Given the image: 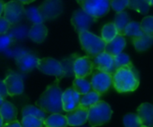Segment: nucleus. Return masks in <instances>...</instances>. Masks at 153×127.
I'll use <instances>...</instances> for the list:
<instances>
[{"mask_svg": "<svg viewBox=\"0 0 153 127\" xmlns=\"http://www.w3.org/2000/svg\"><path fill=\"white\" fill-rule=\"evenodd\" d=\"M139 85V74L132 64L118 68L113 74V86L119 93L135 91Z\"/></svg>", "mask_w": 153, "mask_h": 127, "instance_id": "1", "label": "nucleus"}, {"mask_svg": "<svg viewBox=\"0 0 153 127\" xmlns=\"http://www.w3.org/2000/svg\"><path fill=\"white\" fill-rule=\"evenodd\" d=\"M59 79L48 86L46 90L41 95L36 101V105L42 108L46 113L60 114L63 110L62 105V90L59 87Z\"/></svg>", "mask_w": 153, "mask_h": 127, "instance_id": "2", "label": "nucleus"}, {"mask_svg": "<svg viewBox=\"0 0 153 127\" xmlns=\"http://www.w3.org/2000/svg\"><path fill=\"white\" fill-rule=\"evenodd\" d=\"M79 34L81 47L88 57L94 59L99 53L105 51L106 42L102 37H98L88 31L82 32Z\"/></svg>", "mask_w": 153, "mask_h": 127, "instance_id": "3", "label": "nucleus"}, {"mask_svg": "<svg viewBox=\"0 0 153 127\" xmlns=\"http://www.w3.org/2000/svg\"><path fill=\"white\" fill-rule=\"evenodd\" d=\"M113 110L105 101H98L88 108V123L91 127L101 126L111 119Z\"/></svg>", "mask_w": 153, "mask_h": 127, "instance_id": "4", "label": "nucleus"}, {"mask_svg": "<svg viewBox=\"0 0 153 127\" xmlns=\"http://www.w3.org/2000/svg\"><path fill=\"white\" fill-rule=\"evenodd\" d=\"M80 7L95 18L105 16L111 7V0H84Z\"/></svg>", "mask_w": 153, "mask_h": 127, "instance_id": "5", "label": "nucleus"}, {"mask_svg": "<svg viewBox=\"0 0 153 127\" xmlns=\"http://www.w3.org/2000/svg\"><path fill=\"white\" fill-rule=\"evenodd\" d=\"M37 69L46 75L56 77L59 80L65 77V72L61 62L52 58L39 59Z\"/></svg>", "mask_w": 153, "mask_h": 127, "instance_id": "6", "label": "nucleus"}, {"mask_svg": "<svg viewBox=\"0 0 153 127\" xmlns=\"http://www.w3.org/2000/svg\"><path fill=\"white\" fill-rule=\"evenodd\" d=\"M4 17L11 24L16 25L25 16V9L24 4L19 2L18 0H13L5 4L4 8Z\"/></svg>", "mask_w": 153, "mask_h": 127, "instance_id": "7", "label": "nucleus"}, {"mask_svg": "<svg viewBox=\"0 0 153 127\" xmlns=\"http://www.w3.org/2000/svg\"><path fill=\"white\" fill-rule=\"evenodd\" d=\"M43 21H49L59 16L63 11L62 0H45L39 7Z\"/></svg>", "mask_w": 153, "mask_h": 127, "instance_id": "8", "label": "nucleus"}, {"mask_svg": "<svg viewBox=\"0 0 153 127\" xmlns=\"http://www.w3.org/2000/svg\"><path fill=\"white\" fill-rule=\"evenodd\" d=\"M91 85L93 90L103 95L113 86V74L97 70L92 75Z\"/></svg>", "mask_w": 153, "mask_h": 127, "instance_id": "9", "label": "nucleus"}, {"mask_svg": "<svg viewBox=\"0 0 153 127\" xmlns=\"http://www.w3.org/2000/svg\"><path fill=\"white\" fill-rule=\"evenodd\" d=\"M96 21H97V18L88 15L82 8L76 10L73 13L72 18H71V24L73 25L75 30L79 33L85 32V31H88L90 26Z\"/></svg>", "mask_w": 153, "mask_h": 127, "instance_id": "10", "label": "nucleus"}, {"mask_svg": "<svg viewBox=\"0 0 153 127\" xmlns=\"http://www.w3.org/2000/svg\"><path fill=\"white\" fill-rule=\"evenodd\" d=\"M94 68V62L90 57H78L74 62V75L76 78H87L93 73Z\"/></svg>", "mask_w": 153, "mask_h": 127, "instance_id": "11", "label": "nucleus"}, {"mask_svg": "<svg viewBox=\"0 0 153 127\" xmlns=\"http://www.w3.org/2000/svg\"><path fill=\"white\" fill-rule=\"evenodd\" d=\"M93 62L96 70L108 72L110 74H114L116 71V67L114 64V57L105 51H103L97 56H96L94 58Z\"/></svg>", "mask_w": 153, "mask_h": 127, "instance_id": "12", "label": "nucleus"}, {"mask_svg": "<svg viewBox=\"0 0 153 127\" xmlns=\"http://www.w3.org/2000/svg\"><path fill=\"white\" fill-rule=\"evenodd\" d=\"M69 126H82L88 121V108L79 106L66 114Z\"/></svg>", "mask_w": 153, "mask_h": 127, "instance_id": "13", "label": "nucleus"}, {"mask_svg": "<svg viewBox=\"0 0 153 127\" xmlns=\"http://www.w3.org/2000/svg\"><path fill=\"white\" fill-rule=\"evenodd\" d=\"M80 94H79L73 88L66 89L62 94V105L65 112H70L80 105Z\"/></svg>", "mask_w": 153, "mask_h": 127, "instance_id": "14", "label": "nucleus"}, {"mask_svg": "<svg viewBox=\"0 0 153 127\" xmlns=\"http://www.w3.org/2000/svg\"><path fill=\"white\" fill-rule=\"evenodd\" d=\"M8 95L11 97L19 96L24 92V81L23 78L16 73H11L9 74L4 80Z\"/></svg>", "mask_w": 153, "mask_h": 127, "instance_id": "15", "label": "nucleus"}, {"mask_svg": "<svg viewBox=\"0 0 153 127\" xmlns=\"http://www.w3.org/2000/svg\"><path fill=\"white\" fill-rule=\"evenodd\" d=\"M39 59L28 52H25L16 58V64L23 72H29L37 68Z\"/></svg>", "mask_w": 153, "mask_h": 127, "instance_id": "16", "label": "nucleus"}, {"mask_svg": "<svg viewBox=\"0 0 153 127\" xmlns=\"http://www.w3.org/2000/svg\"><path fill=\"white\" fill-rule=\"evenodd\" d=\"M138 115L142 125L153 127V105L149 103H142L137 109Z\"/></svg>", "mask_w": 153, "mask_h": 127, "instance_id": "17", "label": "nucleus"}, {"mask_svg": "<svg viewBox=\"0 0 153 127\" xmlns=\"http://www.w3.org/2000/svg\"><path fill=\"white\" fill-rule=\"evenodd\" d=\"M125 46H126V41L124 37L121 34H118L114 40L106 43L105 51L115 57L116 55L123 52Z\"/></svg>", "mask_w": 153, "mask_h": 127, "instance_id": "18", "label": "nucleus"}, {"mask_svg": "<svg viewBox=\"0 0 153 127\" xmlns=\"http://www.w3.org/2000/svg\"><path fill=\"white\" fill-rule=\"evenodd\" d=\"M47 34H48V29L42 23L33 24V25L29 30L28 37L34 42L41 43L45 40Z\"/></svg>", "mask_w": 153, "mask_h": 127, "instance_id": "19", "label": "nucleus"}, {"mask_svg": "<svg viewBox=\"0 0 153 127\" xmlns=\"http://www.w3.org/2000/svg\"><path fill=\"white\" fill-rule=\"evenodd\" d=\"M17 108L9 101H5L0 106V114H1L4 123H8L10 122L16 121L17 117Z\"/></svg>", "mask_w": 153, "mask_h": 127, "instance_id": "20", "label": "nucleus"}, {"mask_svg": "<svg viewBox=\"0 0 153 127\" xmlns=\"http://www.w3.org/2000/svg\"><path fill=\"white\" fill-rule=\"evenodd\" d=\"M45 127H68V119L61 114H51L44 120Z\"/></svg>", "mask_w": 153, "mask_h": 127, "instance_id": "21", "label": "nucleus"}, {"mask_svg": "<svg viewBox=\"0 0 153 127\" xmlns=\"http://www.w3.org/2000/svg\"><path fill=\"white\" fill-rule=\"evenodd\" d=\"M132 43L138 51H144L153 44V37L149 34H142L139 37L131 38Z\"/></svg>", "mask_w": 153, "mask_h": 127, "instance_id": "22", "label": "nucleus"}, {"mask_svg": "<svg viewBox=\"0 0 153 127\" xmlns=\"http://www.w3.org/2000/svg\"><path fill=\"white\" fill-rule=\"evenodd\" d=\"M72 88L80 95H85L91 91V81H88L85 78H76L73 80Z\"/></svg>", "mask_w": 153, "mask_h": 127, "instance_id": "23", "label": "nucleus"}, {"mask_svg": "<svg viewBox=\"0 0 153 127\" xmlns=\"http://www.w3.org/2000/svg\"><path fill=\"white\" fill-rule=\"evenodd\" d=\"M100 97L101 95L99 93H97L95 90H91L90 92L85 95H81L79 105L86 107V108H89L90 106H92L93 105L100 101Z\"/></svg>", "mask_w": 153, "mask_h": 127, "instance_id": "24", "label": "nucleus"}, {"mask_svg": "<svg viewBox=\"0 0 153 127\" xmlns=\"http://www.w3.org/2000/svg\"><path fill=\"white\" fill-rule=\"evenodd\" d=\"M118 30L114 25V23H109L104 25L101 31V37L102 39L107 43L114 40L118 35Z\"/></svg>", "mask_w": 153, "mask_h": 127, "instance_id": "25", "label": "nucleus"}, {"mask_svg": "<svg viewBox=\"0 0 153 127\" xmlns=\"http://www.w3.org/2000/svg\"><path fill=\"white\" fill-rule=\"evenodd\" d=\"M131 22L128 13L122 11L116 14L115 19H114V25L118 30V33L123 36V31L126 27V25Z\"/></svg>", "mask_w": 153, "mask_h": 127, "instance_id": "26", "label": "nucleus"}, {"mask_svg": "<svg viewBox=\"0 0 153 127\" xmlns=\"http://www.w3.org/2000/svg\"><path fill=\"white\" fill-rule=\"evenodd\" d=\"M22 115H23V117L26 116V115H33V116H35L42 120L46 119V112L43 111L39 106H34L32 105H25L22 109Z\"/></svg>", "mask_w": 153, "mask_h": 127, "instance_id": "27", "label": "nucleus"}, {"mask_svg": "<svg viewBox=\"0 0 153 127\" xmlns=\"http://www.w3.org/2000/svg\"><path fill=\"white\" fill-rule=\"evenodd\" d=\"M142 34H144L143 31L141 30L140 27V24L137 23V22H130L124 31H123V36H129L131 38H134V37H139L141 36Z\"/></svg>", "mask_w": 153, "mask_h": 127, "instance_id": "28", "label": "nucleus"}, {"mask_svg": "<svg viewBox=\"0 0 153 127\" xmlns=\"http://www.w3.org/2000/svg\"><path fill=\"white\" fill-rule=\"evenodd\" d=\"M150 5L147 0H129V7L131 9H133L140 14H147L149 10Z\"/></svg>", "mask_w": 153, "mask_h": 127, "instance_id": "29", "label": "nucleus"}, {"mask_svg": "<svg viewBox=\"0 0 153 127\" xmlns=\"http://www.w3.org/2000/svg\"><path fill=\"white\" fill-rule=\"evenodd\" d=\"M29 30L25 25H17L13 28H10V30L7 32V34L10 35L14 40H24L28 36Z\"/></svg>", "mask_w": 153, "mask_h": 127, "instance_id": "30", "label": "nucleus"}, {"mask_svg": "<svg viewBox=\"0 0 153 127\" xmlns=\"http://www.w3.org/2000/svg\"><path fill=\"white\" fill-rule=\"evenodd\" d=\"M78 57L76 54H74L60 61L65 72V77H71L74 74V62Z\"/></svg>", "mask_w": 153, "mask_h": 127, "instance_id": "31", "label": "nucleus"}, {"mask_svg": "<svg viewBox=\"0 0 153 127\" xmlns=\"http://www.w3.org/2000/svg\"><path fill=\"white\" fill-rule=\"evenodd\" d=\"M25 16L29 21L33 24H42L43 23V19L40 14L39 7H30L25 9Z\"/></svg>", "mask_w": 153, "mask_h": 127, "instance_id": "32", "label": "nucleus"}, {"mask_svg": "<svg viewBox=\"0 0 153 127\" xmlns=\"http://www.w3.org/2000/svg\"><path fill=\"white\" fill-rule=\"evenodd\" d=\"M21 123L23 127H45L44 120H42L33 115L24 116Z\"/></svg>", "mask_w": 153, "mask_h": 127, "instance_id": "33", "label": "nucleus"}, {"mask_svg": "<svg viewBox=\"0 0 153 127\" xmlns=\"http://www.w3.org/2000/svg\"><path fill=\"white\" fill-rule=\"evenodd\" d=\"M123 125L124 127H141L142 123L138 115V114L130 113L124 115L123 117Z\"/></svg>", "mask_w": 153, "mask_h": 127, "instance_id": "34", "label": "nucleus"}, {"mask_svg": "<svg viewBox=\"0 0 153 127\" xmlns=\"http://www.w3.org/2000/svg\"><path fill=\"white\" fill-rule=\"evenodd\" d=\"M141 30L144 33L153 37V16H146L140 23Z\"/></svg>", "mask_w": 153, "mask_h": 127, "instance_id": "35", "label": "nucleus"}, {"mask_svg": "<svg viewBox=\"0 0 153 127\" xmlns=\"http://www.w3.org/2000/svg\"><path fill=\"white\" fill-rule=\"evenodd\" d=\"M114 64H115L116 69H118V68L131 64V61L130 59V57L126 53L121 52L120 54L114 57Z\"/></svg>", "mask_w": 153, "mask_h": 127, "instance_id": "36", "label": "nucleus"}, {"mask_svg": "<svg viewBox=\"0 0 153 127\" xmlns=\"http://www.w3.org/2000/svg\"><path fill=\"white\" fill-rule=\"evenodd\" d=\"M14 39L7 33L0 34V52L6 51L14 42Z\"/></svg>", "mask_w": 153, "mask_h": 127, "instance_id": "37", "label": "nucleus"}, {"mask_svg": "<svg viewBox=\"0 0 153 127\" xmlns=\"http://www.w3.org/2000/svg\"><path fill=\"white\" fill-rule=\"evenodd\" d=\"M129 7V0H111V7L116 13L123 11Z\"/></svg>", "mask_w": 153, "mask_h": 127, "instance_id": "38", "label": "nucleus"}, {"mask_svg": "<svg viewBox=\"0 0 153 127\" xmlns=\"http://www.w3.org/2000/svg\"><path fill=\"white\" fill-rule=\"evenodd\" d=\"M11 25H12L5 17H0V34L7 33L11 28Z\"/></svg>", "mask_w": 153, "mask_h": 127, "instance_id": "39", "label": "nucleus"}, {"mask_svg": "<svg viewBox=\"0 0 153 127\" xmlns=\"http://www.w3.org/2000/svg\"><path fill=\"white\" fill-rule=\"evenodd\" d=\"M0 96H1L2 97L6 98L8 95V92H7V86L5 84L4 81L0 80Z\"/></svg>", "mask_w": 153, "mask_h": 127, "instance_id": "40", "label": "nucleus"}, {"mask_svg": "<svg viewBox=\"0 0 153 127\" xmlns=\"http://www.w3.org/2000/svg\"><path fill=\"white\" fill-rule=\"evenodd\" d=\"M3 127H23V126H22L21 123H19L18 121L16 120V121H13V122H10L8 123L4 124Z\"/></svg>", "mask_w": 153, "mask_h": 127, "instance_id": "41", "label": "nucleus"}, {"mask_svg": "<svg viewBox=\"0 0 153 127\" xmlns=\"http://www.w3.org/2000/svg\"><path fill=\"white\" fill-rule=\"evenodd\" d=\"M4 8H5V3L3 0H0V16L4 13Z\"/></svg>", "mask_w": 153, "mask_h": 127, "instance_id": "42", "label": "nucleus"}, {"mask_svg": "<svg viewBox=\"0 0 153 127\" xmlns=\"http://www.w3.org/2000/svg\"><path fill=\"white\" fill-rule=\"evenodd\" d=\"M19 2H21L22 4H25V5H28V4H31L33 3L35 0H18Z\"/></svg>", "mask_w": 153, "mask_h": 127, "instance_id": "43", "label": "nucleus"}, {"mask_svg": "<svg viewBox=\"0 0 153 127\" xmlns=\"http://www.w3.org/2000/svg\"><path fill=\"white\" fill-rule=\"evenodd\" d=\"M4 120H3V117L1 115V114H0V127H3L4 126Z\"/></svg>", "mask_w": 153, "mask_h": 127, "instance_id": "44", "label": "nucleus"}, {"mask_svg": "<svg viewBox=\"0 0 153 127\" xmlns=\"http://www.w3.org/2000/svg\"><path fill=\"white\" fill-rule=\"evenodd\" d=\"M5 102V98L4 97H2L1 96H0V106H1L2 105H3V103Z\"/></svg>", "mask_w": 153, "mask_h": 127, "instance_id": "45", "label": "nucleus"}, {"mask_svg": "<svg viewBox=\"0 0 153 127\" xmlns=\"http://www.w3.org/2000/svg\"><path fill=\"white\" fill-rule=\"evenodd\" d=\"M147 1L150 6H153V0H147Z\"/></svg>", "mask_w": 153, "mask_h": 127, "instance_id": "46", "label": "nucleus"}, {"mask_svg": "<svg viewBox=\"0 0 153 127\" xmlns=\"http://www.w3.org/2000/svg\"><path fill=\"white\" fill-rule=\"evenodd\" d=\"M83 1H84V0H76V2H78V3H79V5H80V4H81V3H82Z\"/></svg>", "mask_w": 153, "mask_h": 127, "instance_id": "47", "label": "nucleus"}, {"mask_svg": "<svg viewBox=\"0 0 153 127\" xmlns=\"http://www.w3.org/2000/svg\"><path fill=\"white\" fill-rule=\"evenodd\" d=\"M141 127H148V126H144V125H142Z\"/></svg>", "mask_w": 153, "mask_h": 127, "instance_id": "48", "label": "nucleus"}, {"mask_svg": "<svg viewBox=\"0 0 153 127\" xmlns=\"http://www.w3.org/2000/svg\"><path fill=\"white\" fill-rule=\"evenodd\" d=\"M82 127H86V126H83V125H82ZM90 127H91V126H90Z\"/></svg>", "mask_w": 153, "mask_h": 127, "instance_id": "49", "label": "nucleus"}]
</instances>
